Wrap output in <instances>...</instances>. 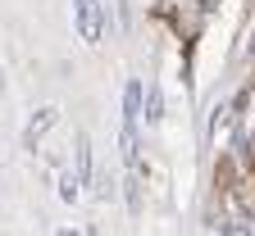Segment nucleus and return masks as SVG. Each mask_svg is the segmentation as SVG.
Returning a JSON list of instances; mask_svg holds the SVG:
<instances>
[{
	"label": "nucleus",
	"instance_id": "1",
	"mask_svg": "<svg viewBox=\"0 0 255 236\" xmlns=\"http://www.w3.org/2000/svg\"><path fill=\"white\" fill-rule=\"evenodd\" d=\"M73 14H78V37L96 46V41H101V23H105L101 0H78V5H73Z\"/></svg>",
	"mask_w": 255,
	"mask_h": 236
},
{
	"label": "nucleus",
	"instance_id": "2",
	"mask_svg": "<svg viewBox=\"0 0 255 236\" xmlns=\"http://www.w3.org/2000/svg\"><path fill=\"white\" fill-rule=\"evenodd\" d=\"M55 118H59V109H55V105H41L37 114L27 118V127H23V146H27V150H37V141L55 127Z\"/></svg>",
	"mask_w": 255,
	"mask_h": 236
},
{
	"label": "nucleus",
	"instance_id": "3",
	"mask_svg": "<svg viewBox=\"0 0 255 236\" xmlns=\"http://www.w3.org/2000/svg\"><path fill=\"white\" fill-rule=\"evenodd\" d=\"M137 118H141V82L132 78L123 86V127H137Z\"/></svg>",
	"mask_w": 255,
	"mask_h": 236
},
{
	"label": "nucleus",
	"instance_id": "4",
	"mask_svg": "<svg viewBox=\"0 0 255 236\" xmlns=\"http://www.w3.org/2000/svg\"><path fill=\"white\" fill-rule=\"evenodd\" d=\"M123 159L132 173H141V141H137V127H123Z\"/></svg>",
	"mask_w": 255,
	"mask_h": 236
},
{
	"label": "nucleus",
	"instance_id": "5",
	"mask_svg": "<svg viewBox=\"0 0 255 236\" xmlns=\"http://www.w3.org/2000/svg\"><path fill=\"white\" fill-rule=\"evenodd\" d=\"M73 159H78V182H87V177H91V141H87V132H78V150H73Z\"/></svg>",
	"mask_w": 255,
	"mask_h": 236
},
{
	"label": "nucleus",
	"instance_id": "6",
	"mask_svg": "<svg viewBox=\"0 0 255 236\" xmlns=\"http://www.w3.org/2000/svg\"><path fill=\"white\" fill-rule=\"evenodd\" d=\"M159 118H164V91L150 82L146 86V123H159Z\"/></svg>",
	"mask_w": 255,
	"mask_h": 236
},
{
	"label": "nucleus",
	"instance_id": "7",
	"mask_svg": "<svg viewBox=\"0 0 255 236\" xmlns=\"http://www.w3.org/2000/svg\"><path fill=\"white\" fill-rule=\"evenodd\" d=\"M128 209L141 214V173H128Z\"/></svg>",
	"mask_w": 255,
	"mask_h": 236
},
{
	"label": "nucleus",
	"instance_id": "8",
	"mask_svg": "<svg viewBox=\"0 0 255 236\" xmlns=\"http://www.w3.org/2000/svg\"><path fill=\"white\" fill-rule=\"evenodd\" d=\"M78 173H59V200H69V205H73V200H78Z\"/></svg>",
	"mask_w": 255,
	"mask_h": 236
},
{
	"label": "nucleus",
	"instance_id": "9",
	"mask_svg": "<svg viewBox=\"0 0 255 236\" xmlns=\"http://www.w3.org/2000/svg\"><path fill=\"white\" fill-rule=\"evenodd\" d=\"M96 195H101V200H110V195H114V177H110V173L96 177Z\"/></svg>",
	"mask_w": 255,
	"mask_h": 236
},
{
	"label": "nucleus",
	"instance_id": "10",
	"mask_svg": "<svg viewBox=\"0 0 255 236\" xmlns=\"http://www.w3.org/2000/svg\"><path fill=\"white\" fill-rule=\"evenodd\" d=\"M55 236H82V232H78V227H59Z\"/></svg>",
	"mask_w": 255,
	"mask_h": 236
},
{
	"label": "nucleus",
	"instance_id": "11",
	"mask_svg": "<svg viewBox=\"0 0 255 236\" xmlns=\"http://www.w3.org/2000/svg\"><path fill=\"white\" fill-rule=\"evenodd\" d=\"M0 95H5V73H0Z\"/></svg>",
	"mask_w": 255,
	"mask_h": 236
}]
</instances>
